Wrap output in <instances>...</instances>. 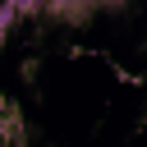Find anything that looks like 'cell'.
Here are the masks:
<instances>
[{
	"mask_svg": "<svg viewBox=\"0 0 147 147\" xmlns=\"http://www.w3.org/2000/svg\"><path fill=\"white\" fill-rule=\"evenodd\" d=\"M14 23H18V18H14V9H5V5H0V46H5V37H9V28H14Z\"/></svg>",
	"mask_w": 147,
	"mask_h": 147,
	"instance_id": "cell-2",
	"label": "cell"
},
{
	"mask_svg": "<svg viewBox=\"0 0 147 147\" xmlns=\"http://www.w3.org/2000/svg\"><path fill=\"white\" fill-rule=\"evenodd\" d=\"M5 9H14V18H32V14H41V5L46 0H0Z\"/></svg>",
	"mask_w": 147,
	"mask_h": 147,
	"instance_id": "cell-1",
	"label": "cell"
}]
</instances>
